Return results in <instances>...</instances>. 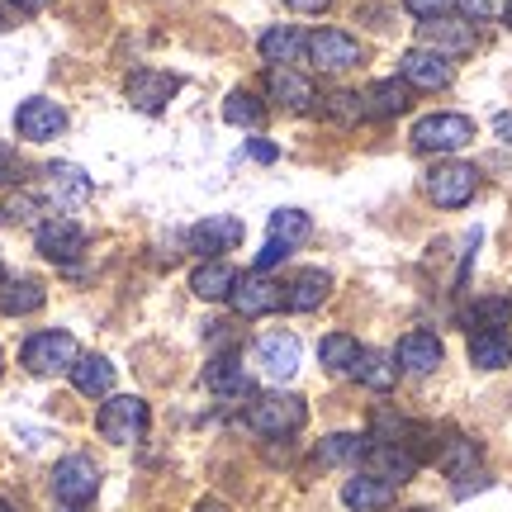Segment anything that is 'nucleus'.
Segmentation results:
<instances>
[{"label":"nucleus","instance_id":"obj_10","mask_svg":"<svg viewBox=\"0 0 512 512\" xmlns=\"http://www.w3.org/2000/svg\"><path fill=\"white\" fill-rule=\"evenodd\" d=\"M15 128L19 138H29V143H53L67 133V110L48 100V95H34V100H24L15 110Z\"/></svg>","mask_w":512,"mask_h":512},{"label":"nucleus","instance_id":"obj_25","mask_svg":"<svg viewBox=\"0 0 512 512\" xmlns=\"http://www.w3.org/2000/svg\"><path fill=\"white\" fill-rule=\"evenodd\" d=\"M48 190H53V204L72 209V204L91 200V176L76 162H53L48 166Z\"/></svg>","mask_w":512,"mask_h":512},{"label":"nucleus","instance_id":"obj_46","mask_svg":"<svg viewBox=\"0 0 512 512\" xmlns=\"http://www.w3.org/2000/svg\"><path fill=\"white\" fill-rule=\"evenodd\" d=\"M503 19H508V24H512V0H503Z\"/></svg>","mask_w":512,"mask_h":512},{"label":"nucleus","instance_id":"obj_14","mask_svg":"<svg viewBox=\"0 0 512 512\" xmlns=\"http://www.w3.org/2000/svg\"><path fill=\"white\" fill-rule=\"evenodd\" d=\"M34 242L48 261H76V256L86 252V228H81L76 219H67V214H57V219L38 223Z\"/></svg>","mask_w":512,"mask_h":512},{"label":"nucleus","instance_id":"obj_39","mask_svg":"<svg viewBox=\"0 0 512 512\" xmlns=\"http://www.w3.org/2000/svg\"><path fill=\"white\" fill-rule=\"evenodd\" d=\"M451 5H456V0H403V10L413 19H422V24H427V19H441Z\"/></svg>","mask_w":512,"mask_h":512},{"label":"nucleus","instance_id":"obj_29","mask_svg":"<svg viewBox=\"0 0 512 512\" xmlns=\"http://www.w3.org/2000/svg\"><path fill=\"white\" fill-rule=\"evenodd\" d=\"M437 465H441V475L460 484L465 475H479V446L470 437H451L446 446H441Z\"/></svg>","mask_w":512,"mask_h":512},{"label":"nucleus","instance_id":"obj_43","mask_svg":"<svg viewBox=\"0 0 512 512\" xmlns=\"http://www.w3.org/2000/svg\"><path fill=\"white\" fill-rule=\"evenodd\" d=\"M10 5H15V10H24V15H38V10H48L53 0H10Z\"/></svg>","mask_w":512,"mask_h":512},{"label":"nucleus","instance_id":"obj_33","mask_svg":"<svg viewBox=\"0 0 512 512\" xmlns=\"http://www.w3.org/2000/svg\"><path fill=\"white\" fill-rule=\"evenodd\" d=\"M366 437H356V432H332V437L318 441V460L323 465H356V460H366Z\"/></svg>","mask_w":512,"mask_h":512},{"label":"nucleus","instance_id":"obj_2","mask_svg":"<svg viewBox=\"0 0 512 512\" xmlns=\"http://www.w3.org/2000/svg\"><path fill=\"white\" fill-rule=\"evenodd\" d=\"M313 233V219L304 214V209H275L271 214V233H266V247H261V256H256L252 271H266L271 275L285 256L299 247V242Z\"/></svg>","mask_w":512,"mask_h":512},{"label":"nucleus","instance_id":"obj_42","mask_svg":"<svg viewBox=\"0 0 512 512\" xmlns=\"http://www.w3.org/2000/svg\"><path fill=\"white\" fill-rule=\"evenodd\" d=\"M247 157H256V162H275L280 152H275L271 143H261V138H252V143H247Z\"/></svg>","mask_w":512,"mask_h":512},{"label":"nucleus","instance_id":"obj_49","mask_svg":"<svg viewBox=\"0 0 512 512\" xmlns=\"http://www.w3.org/2000/svg\"><path fill=\"white\" fill-rule=\"evenodd\" d=\"M0 285H5V266H0Z\"/></svg>","mask_w":512,"mask_h":512},{"label":"nucleus","instance_id":"obj_26","mask_svg":"<svg viewBox=\"0 0 512 512\" xmlns=\"http://www.w3.org/2000/svg\"><path fill=\"white\" fill-rule=\"evenodd\" d=\"M470 361L479 370H503L512 366V332L489 328V332H470Z\"/></svg>","mask_w":512,"mask_h":512},{"label":"nucleus","instance_id":"obj_3","mask_svg":"<svg viewBox=\"0 0 512 512\" xmlns=\"http://www.w3.org/2000/svg\"><path fill=\"white\" fill-rule=\"evenodd\" d=\"M465 143H475V119L465 114H422L413 124V147L418 152H460Z\"/></svg>","mask_w":512,"mask_h":512},{"label":"nucleus","instance_id":"obj_28","mask_svg":"<svg viewBox=\"0 0 512 512\" xmlns=\"http://www.w3.org/2000/svg\"><path fill=\"white\" fill-rule=\"evenodd\" d=\"M351 375L366 384V389H375V394H389V389L399 384V361L384 356V351H361V361H356Z\"/></svg>","mask_w":512,"mask_h":512},{"label":"nucleus","instance_id":"obj_4","mask_svg":"<svg viewBox=\"0 0 512 512\" xmlns=\"http://www.w3.org/2000/svg\"><path fill=\"white\" fill-rule=\"evenodd\" d=\"M19 361H24V370H34V375H57V370H72L76 361H81V351H76L72 332L48 328V332H34V337L24 342Z\"/></svg>","mask_w":512,"mask_h":512},{"label":"nucleus","instance_id":"obj_36","mask_svg":"<svg viewBox=\"0 0 512 512\" xmlns=\"http://www.w3.org/2000/svg\"><path fill=\"white\" fill-rule=\"evenodd\" d=\"M323 114L337 119V124H361V119H366V100H361L356 91H332L328 105H323Z\"/></svg>","mask_w":512,"mask_h":512},{"label":"nucleus","instance_id":"obj_17","mask_svg":"<svg viewBox=\"0 0 512 512\" xmlns=\"http://www.w3.org/2000/svg\"><path fill=\"white\" fill-rule=\"evenodd\" d=\"M238 242H242V223L228 219V214H219V219H200L190 233H185V247L209 256V261H219V252H233Z\"/></svg>","mask_w":512,"mask_h":512},{"label":"nucleus","instance_id":"obj_24","mask_svg":"<svg viewBox=\"0 0 512 512\" xmlns=\"http://www.w3.org/2000/svg\"><path fill=\"white\" fill-rule=\"evenodd\" d=\"M256 48H261V57H266L271 67H294V57L309 48V34H299L294 24H271L266 34L256 38Z\"/></svg>","mask_w":512,"mask_h":512},{"label":"nucleus","instance_id":"obj_47","mask_svg":"<svg viewBox=\"0 0 512 512\" xmlns=\"http://www.w3.org/2000/svg\"><path fill=\"white\" fill-rule=\"evenodd\" d=\"M0 512H15V508H10V503H5V498H0Z\"/></svg>","mask_w":512,"mask_h":512},{"label":"nucleus","instance_id":"obj_6","mask_svg":"<svg viewBox=\"0 0 512 512\" xmlns=\"http://www.w3.org/2000/svg\"><path fill=\"white\" fill-rule=\"evenodd\" d=\"M479 190V166L470 162H441L427 171V200L437 204V209H460V204H470Z\"/></svg>","mask_w":512,"mask_h":512},{"label":"nucleus","instance_id":"obj_11","mask_svg":"<svg viewBox=\"0 0 512 512\" xmlns=\"http://www.w3.org/2000/svg\"><path fill=\"white\" fill-rule=\"evenodd\" d=\"M399 76L413 86V91H446L451 76H456V67H451V57L432 53V48H408L399 62Z\"/></svg>","mask_w":512,"mask_h":512},{"label":"nucleus","instance_id":"obj_8","mask_svg":"<svg viewBox=\"0 0 512 512\" xmlns=\"http://www.w3.org/2000/svg\"><path fill=\"white\" fill-rule=\"evenodd\" d=\"M228 304H233L242 318H266V313L285 309V285L271 280L266 271H247V275H238V285H233V294H228Z\"/></svg>","mask_w":512,"mask_h":512},{"label":"nucleus","instance_id":"obj_44","mask_svg":"<svg viewBox=\"0 0 512 512\" xmlns=\"http://www.w3.org/2000/svg\"><path fill=\"white\" fill-rule=\"evenodd\" d=\"M494 133L503 138V143H512V114H498V119H494Z\"/></svg>","mask_w":512,"mask_h":512},{"label":"nucleus","instance_id":"obj_20","mask_svg":"<svg viewBox=\"0 0 512 512\" xmlns=\"http://www.w3.org/2000/svg\"><path fill=\"white\" fill-rule=\"evenodd\" d=\"M366 475H375V479H384V484H394V489H399V484H408V479L418 475V456H413V451H408V446H370L366 451Z\"/></svg>","mask_w":512,"mask_h":512},{"label":"nucleus","instance_id":"obj_34","mask_svg":"<svg viewBox=\"0 0 512 512\" xmlns=\"http://www.w3.org/2000/svg\"><path fill=\"white\" fill-rule=\"evenodd\" d=\"M512 318V299L508 294H484L475 309L465 313V323H470V332H489V328H503Z\"/></svg>","mask_w":512,"mask_h":512},{"label":"nucleus","instance_id":"obj_30","mask_svg":"<svg viewBox=\"0 0 512 512\" xmlns=\"http://www.w3.org/2000/svg\"><path fill=\"white\" fill-rule=\"evenodd\" d=\"M72 384L81 389V394H91V399H105L114 389V366L105 361V356H81L72 366Z\"/></svg>","mask_w":512,"mask_h":512},{"label":"nucleus","instance_id":"obj_40","mask_svg":"<svg viewBox=\"0 0 512 512\" xmlns=\"http://www.w3.org/2000/svg\"><path fill=\"white\" fill-rule=\"evenodd\" d=\"M24 176V162H19L15 147H0V185H19Z\"/></svg>","mask_w":512,"mask_h":512},{"label":"nucleus","instance_id":"obj_45","mask_svg":"<svg viewBox=\"0 0 512 512\" xmlns=\"http://www.w3.org/2000/svg\"><path fill=\"white\" fill-rule=\"evenodd\" d=\"M200 512H228V508H223V503L219 508H214V503H200Z\"/></svg>","mask_w":512,"mask_h":512},{"label":"nucleus","instance_id":"obj_12","mask_svg":"<svg viewBox=\"0 0 512 512\" xmlns=\"http://www.w3.org/2000/svg\"><path fill=\"white\" fill-rule=\"evenodd\" d=\"M256 361L266 370V380L285 384L299 375V361H304V351H299V337L294 332H266L261 342H256Z\"/></svg>","mask_w":512,"mask_h":512},{"label":"nucleus","instance_id":"obj_13","mask_svg":"<svg viewBox=\"0 0 512 512\" xmlns=\"http://www.w3.org/2000/svg\"><path fill=\"white\" fill-rule=\"evenodd\" d=\"M181 91V81L171 72H157V67H143V72L128 76V105L143 114H162Z\"/></svg>","mask_w":512,"mask_h":512},{"label":"nucleus","instance_id":"obj_37","mask_svg":"<svg viewBox=\"0 0 512 512\" xmlns=\"http://www.w3.org/2000/svg\"><path fill=\"white\" fill-rule=\"evenodd\" d=\"M34 214H38V200L34 195H24V190L0 204V223H24V219H34Z\"/></svg>","mask_w":512,"mask_h":512},{"label":"nucleus","instance_id":"obj_27","mask_svg":"<svg viewBox=\"0 0 512 512\" xmlns=\"http://www.w3.org/2000/svg\"><path fill=\"white\" fill-rule=\"evenodd\" d=\"M233 285H238V271L228 266V261H204V266H195L190 271V290L200 294V299H228L233 294Z\"/></svg>","mask_w":512,"mask_h":512},{"label":"nucleus","instance_id":"obj_32","mask_svg":"<svg viewBox=\"0 0 512 512\" xmlns=\"http://www.w3.org/2000/svg\"><path fill=\"white\" fill-rule=\"evenodd\" d=\"M43 309V285L38 280H5L0 285V313H10V318H24V313H38Z\"/></svg>","mask_w":512,"mask_h":512},{"label":"nucleus","instance_id":"obj_5","mask_svg":"<svg viewBox=\"0 0 512 512\" xmlns=\"http://www.w3.org/2000/svg\"><path fill=\"white\" fill-rule=\"evenodd\" d=\"M95 427H100V437L114 441V446H133V441H143V432H147V403L133 399V394H114V399H105Z\"/></svg>","mask_w":512,"mask_h":512},{"label":"nucleus","instance_id":"obj_7","mask_svg":"<svg viewBox=\"0 0 512 512\" xmlns=\"http://www.w3.org/2000/svg\"><path fill=\"white\" fill-rule=\"evenodd\" d=\"M53 494L57 503H67V508H86L95 494H100V470H95L91 456H67L57 460L53 470Z\"/></svg>","mask_w":512,"mask_h":512},{"label":"nucleus","instance_id":"obj_19","mask_svg":"<svg viewBox=\"0 0 512 512\" xmlns=\"http://www.w3.org/2000/svg\"><path fill=\"white\" fill-rule=\"evenodd\" d=\"M204 384L219 394V403H256V384L252 375L233 361V356H223V361H209L204 370Z\"/></svg>","mask_w":512,"mask_h":512},{"label":"nucleus","instance_id":"obj_21","mask_svg":"<svg viewBox=\"0 0 512 512\" xmlns=\"http://www.w3.org/2000/svg\"><path fill=\"white\" fill-rule=\"evenodd\" d=\"M361 100H366L370 119H399V114L413 105V86H408L403 76H384L370 91H361Z\"/></svg>","mask_w":512,"mask_h":512},{"label":"nucleus","instance_id":"obj_23","mask_svg":"<svg viewBox=\"0 0 512 512\" xmlns=\"http://www.w3.org/2000/svg\"><path fill=\"white\" fill-rule=\"evenodd\" d=\"M332 294V275L328 271H318V266H309V271H299L285 285V309H294V313H313L323 299Z\"/></svg>","mask_w":512,"mask_h":512},{"label":"nucleus","instance_id":"obj_48","mask_svg":"<svg viewBox=\"0 0 512 512\" xmlns=\"http://www.w3.org/2000/svg\"><path fill=\"white\" fill-rule=\"evenodd\" d=\"M57 512H81V508H67V503H62V508H57Z\"/></svg>","mask_w":512,"mask_h":512},{"label":"nucleus","instance_id":"obj_9","mask_svg":"<svg viewBox=\"0 0 512 512\" xmlns=\"http://www.w3.org/2000/svg\"><path fill=\"white\" fill-rule=\"evenodd\" d=\"M304 53H309V62L318 72H351L361 62V43L347 29H313Z\"/></svg>","mask_w":512,"mask_h":512},{"label":"nucleus","instance_id":"obj_18","mask_svg":"<svg viewBox=\"0 0 512 512\" xmlns=\"http://www.w3.org/2000/svg\"><path fill=\"white\" fill-rule=\"evenodd\" d=\"M266 95L280 100V105L294 114H309L313 105H318V86H313L304 72H294V67H271V72H266Z\"/></svg>","mask_w":512,"mask_h":512},{"label":"nucleus","instance_id":"obj_38","mask_svg":"<svg viewBox=\"0 0 512 512\" xmlns=\"http://www.w3.org/2000/svg\"><path fill=\"white\" fill-rule=\"evenodd\" d=\"M460 19H470V24H484V19H494L503 10V0H456Z\"/></svg>","mask_w":512,"mask_h":512},{"label":"nucleus","instance_id":"obj_35","mask_svg":"<svg viewBox=\"0 0 512 512\" xmlns=\"http://www.w3.org/2000/svg\"><path fill=\"white\" fill-rule=\"evenodd\" d=\"M223 119L238 124V128H256L261 119H266V105H261L252 91H233L228 100H223Z\"/></svg>","mask_w":512,"mask_h":512},{"label":"nucleus","instance_id":"obj_31","mask_svg":"<svg viewBox=\"0 0 512 512\" xmlns=\"http://www.w3.org/2000/svg\"><path fill=\"white\" fill-rule=\"evenodd\" d=\"M318 361L328 366V375H351L356 361H361V342L351 332H332V337H323V347H318Z\"/></svg>","mask_w":512,"mask_h":512},{"label":"nucleus","instance_id":"obj_41","mask_svg":"<svg viewBox=\"0 0 512 512\" xmlns=\"http://www.w3.org/2000/svg\"><path fill=\"white\" fill-rule=\"evenodd\" d=\"M280 5H285V10H294V15H323L332 0H280Z\"/></svg>","mask_w":512,"mask_h":512},{"label":"nucleus","instance_id":"obj_15","mask_svg":"<svg viewBox=\"0 0 512 512\" xmlns=\"http://www.w3.org/2000/svg\"><path fill=\"white\" fill-rule=\"evenodd\" d=\"M418 34H422V48H432L441 57H460L475 48V24L470 19H451V15L427 19V24H418Z\"/></svg>","mask_w":512,"mask_h":512},{"label":"nucleus","instance_id":"obj_1","mask_svg":"<svg viewBox=\"0 0 512 512\" xmlns=\"http://www.w3.org/2000/svg\"><path fill=\"white\" fill-rule=\"evenodd\" d=\"M309 418V403L299 394H266L247 408V422H252L256 437H294Z\"/></svg>","mask_w":512,"mask_h":512},{"label":"nucleus","instance_id":"obj_22","mask_svg":"<svg viewBox=\"0 0 512 512\" xmlns=\"http://www.w3.org/2000/svg\"><path fill=\"white\" fill-rule=\"evenodd\" d=\"M342 503L351 512H389L394 508V484H384L375 475H351L342 484Z\"/></svg>","mask_w":512,"mask_h":512},{"label":"nucleus","instance_id":"obj_50","mask_svg":"<svg viewBox=\"0 0 512 512\" xmlns=\"http://www.w3.org/2000/svg\"><path fill=\"white\" fill-rule=\"evenodd\" d=\"M418 512H422V508H418Z\"/></svg>","mask_w":512,"mask_h":512},{"label":"nucleus","instance_id":"obj_16","mask_svg":"<svg viewBox=\"0 0 512 512\" xmlns=\"http://www.w3.org/2000/svg\"><path fill=\"white\" fill-rule=\"evenodd\" d=\"M394 361H399V370H408V375H432V370L446 361V347H441L437 332L413 328V332H403L399 351H394Z\"/></svg>","mask_w":512,"mask_h":512}]
</instances>
